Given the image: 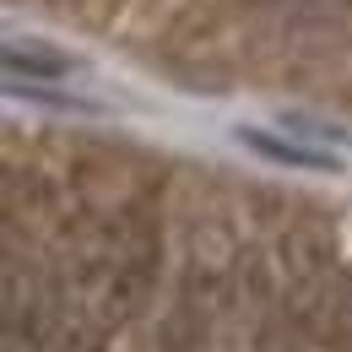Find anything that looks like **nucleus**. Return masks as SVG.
I'll return each mask as SVG.
<instances>
[{"instance_id":"obj_1","label":"nucleus","mask_w":352,"mask_h":352,"mask_svg":"<svg viewBox=\"0 0 352 352\" xmlns=\"http://www.w3.org/2000/svg\"><path fill=\"white\" fill-rule=\"evenodd\" d=\"M239 146H250V152H261L271 163H282V168H309V174H342V157L336 152H320V146H304V141H287V135H271L261 125H239L233 131Z\"/></svg>"},{"instance_id":"obj_2","label":"nucleus","mask_w":352,"mask_h":352,"mask_svg":"<svg viewBox=\"0 0 352 352\" xmlns=\"http://www.w3.org/2000/svg\"><path fill=\"white\" fill-rule=\"evenodd\" d=\"M82 71V60H71L65 49L44 44V38H11L6 44V76L11 82H65V76H76Z\"/></svg>"}]
</instances>
